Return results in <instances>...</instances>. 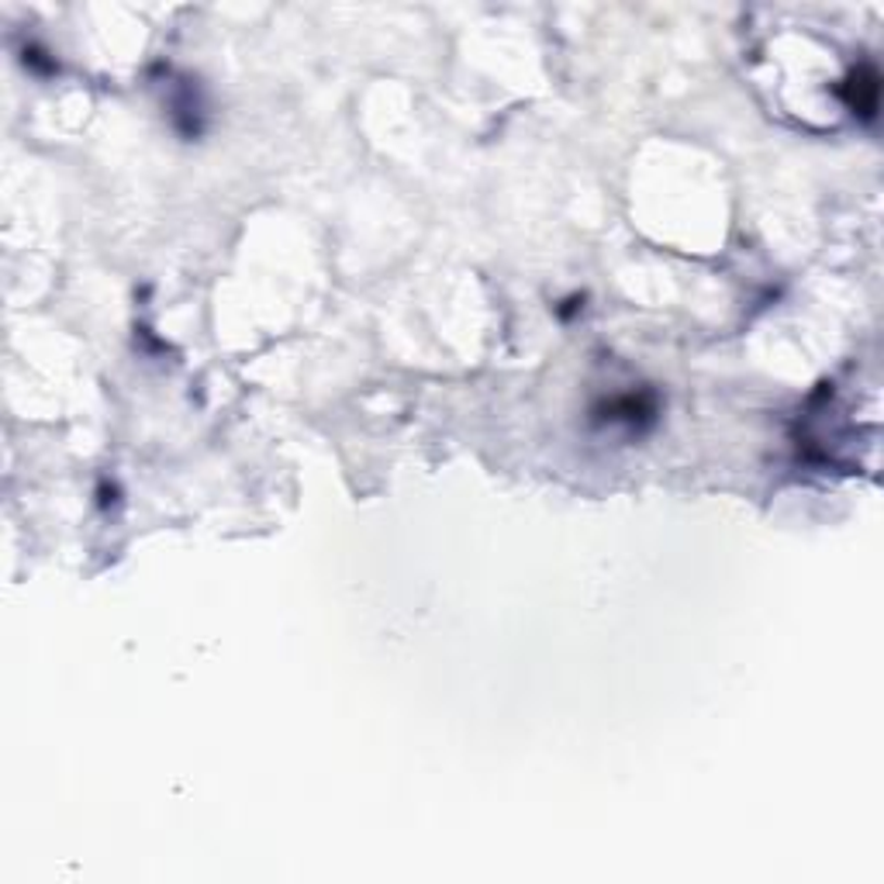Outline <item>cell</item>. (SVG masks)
<instances>
[{"label":"cell","instance_id":"cell-1","mask_svg":"<svg viewBox=\"0 0 884 884\" xmlns=\"http://www.w3.org/2000/svg\"><path fill=\"white\" fill-rule=\"evenodd\" d=\"M877 93H881V84H877V73L874 66H860L850 73V80L843 84V101L850 104L854 115L860 118H874L877 111Z\"/></svg>","mask_w":884,"mask_h":884}]
</instances>
